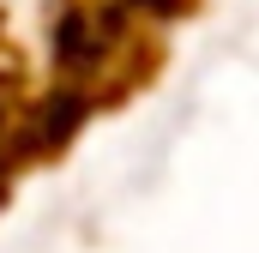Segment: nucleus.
I'll return each instance as SVG.
<instances>
[{"label": "nucleus", "instance_id": "1", "mask_svg": "<svg viewBox=\"0 0 259 253\" xmlns=\"http://www.w3.org/2000/svg\"><path fill=\"white\" fill-rule=\"evenodd\" d=\"M139 6H163V0H139Z\"/></svg>", "mask_w": 259, "mask_h": 253}]
</instances>
